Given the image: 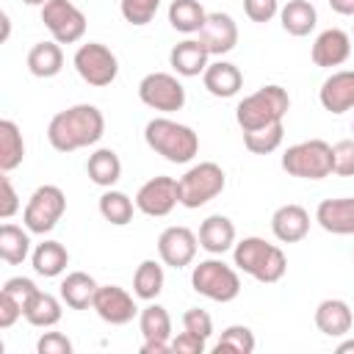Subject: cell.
Segmentation results:
<instances>
[{"instance_id":"1","label":"cell","mask_w":354,"mask_h":354,"mask_svg":"<svg viewBox=\"0 0 354 354\" xmlns=\"http://www.w3.org/2000/svg\"><path fill=\"white\" fill-rule=\"evenodd\" d=\"M105 133V116L97 105L80 102L66 111H58L47 124V141L58 152H75L91 147Z\"/></svg>"},{"instance_id":"2","label":"cell","mask_w":354,"mask_h":354,"mask_svg":"<svg viewBox=\"0 0 354 354\" xmlns=\"http://www.w3.org/2000/svg\"><path fill=\"white\" fill-rule=\"evenodd\" d=\"M144 141L152 152L163 155L169 163H188L199 152V136L188 124H180V122L166 119V116L147 122Z\"/></svg>"},{"instance_id":"3","label":"cell","mask_w":354,"mask_h":354,"mask_svg":"<svg viewBox=\"0 0 354 354\" xmlns=\"http://www.w3.org/2000/svg\"><path fill=\"white\" fill-rule=\"evenodd\" d=\"M232 257H235V266L243 274H249V277H254L257 282H266V285L279 282L288 271L285 252L279 246L263 241V238H254V235L238 241Z\"/></svg>"},{"instance_id":"4","label":"cell","mask_w":354,"mask_h":354,"mask_svg":"<svg viewBox=\"0 0 354 354\" xmlns=\"http://www.w3.org/2000/svg\"><path fill=\"white\" fill-rule=\"evenodd\" d=\"M290 108V97L282 86H263L257 88L254 94L243 97L235 108V119L241 124V130H257V127H266V124H274V122H282L285 113Z\"/></svg>"},{"instance_id":"5","label":"cell","mask_w":354,"mask_h":354,"mask_svg":"<svg viewBox=\"0 0 354 354\" xmlns=\"http://www.w3.org/2000/svg\"><path fill=\"white\" fill-rule=\"evenodd\" d=\"M282 169L290 177L301 180H324L332 174V147L321 138L299 141L285 149L282 155Z\"/></svg>"},{"instance_id":"6","label":"cell","mask_w":354,"mask_h":354,"mask_svg":"<svg viewBox=\"0 0 354 354\" xmlns=\"http://www.w3.org/2000/svg\"><path fill=\"white\" fill-rule=\"evenodd\" d=\"M191 285L199 296L210 299V301H232L241 293V277L232 266H227L224 260H202L199 266H194L191 271Z\"/></svg>"},{"instance_id":"7","label":"cell","mask_w":354,"mask_h":354,"mask_svg":"<svg viewBox=\"0 0 354 354\" xmlns=\"http://www.w3.org/2000/svg\"><path fill=\"white\" fill-rule=\"evenodd\" d=\"M177 185H180V205L194 210V207H202V205H207L210 199H216V196L224 191L227 180H224V169H221L218 163L202 160V163L191 166V169L177 180Z\"/></svg>"},{"instance_id":"8","label":"cell","mask_w":354,"mask_h":354,"mask_svg":"<svg viewBox=\"0 0 354 354\" xmlns=\"http://www.w3.org/2000/svg\"><path fill=\"white\" fill-rule=\"evenodd\" d=\"M66 210V196L58 185H39L28 205H25V213H22V224L28 227V232H36V235H44L50 232L61 216Z\"/></svg>"},{"instance_id":"9","label":"cell","mask_w":354,"mask_h":354,"mask_svg":"<svg viewBox=\"0 0 354 354\" xmlns=\"http://www.w3.org/2000/svg\"><path fill=\"white\" fill-rule=\"evenodd\" d=\"M41 22L58 44H75L86 33V14L72 0H47L41 6Z\"/></svg>"},{"instance_id":"10","label":"cell","mask_w":354,"mask_h":354,"mask_svg":"<svg viewBox=\"0 0 354 354\" xmlns=\"http://www.w3.org/2000/svg\"><path fill=\"white\" fill-rule=\"evenodd\" d=\"M72 61H75L77 75H80L88 86H94V88L111 86V83L116 80V75H119V61H116V55H113L105 44H100V41L80 44Z\"/></svg>"},{"instance_id":"11","label":"cell","mask_w":354,"mask_h":354,"mask_svg":"<svg viewBox=\"0 0 354 354\" xmlns=\"http://www.w3.org/2000/svg\"><path fill=\"white\" fill-rule=\"evenodd\" d=\"M138 97H141V102L147 108L163 111V113H174V111H180L185 105V88L169 72H149L138 83Z\"/></svg>"},{"instance_id":"12","label":"cell","mask_w":354,"mask_h":354,"mask_svg":"<svg viewBox=\"0 0 354 354\" xmlns=\"http://www.w3.org/2000/svg\"><path fill=\"white\" fill-rule=\"evenodd\" d=\"M177 205H180V185L174 177H166V174L147 180L136 194V207L152 218L169 216Z\"/></svg>"},{"instance_id":"13","label":"cell","mask_w":354,"mask_h":354,"mask_svg":"<svg viewBox=\"0 0 354 354\" xmlns=\"http://www.w3.org/2000/svg\"><path fill=\"white\" fill-rule=\"evenodd\" d=\"M91 310H94L105 324H111V326H124V324H130V321L136 318V313H138L133 296H130L124 288H119V285H100L97 293H94Z\"/></svg>"},{"instance_id":"14","label":"cell","mask_w":354,"mask_h":354,"mask_svg":"<svg viewBox=\"0 0 354 354\" xmlns=\"http://www.w3.org/2000/svg\"><path fill=\"white\" fill-rule=\"evenodd\" d=\"M199 238L188 227H166L158 238V254L171 268H185L196 257Z\"/></svg>"},{"instance_id":"15","label":"cell","mask_w":354,"mask_h":354,"mask_svg":"<svg viewBox=\"0 0 354 354\" xmlns=\"http://www.w3.org/2000/svg\"><path fill=\"white\" fill-rule=\"evenodd\" d=\"M199 41L210 55H227L230 50H235L238 44V25L230 14L213 11L207 14L202 30H199Z\"/></svg>"},{"instance_id":"16","label":"cell","mask_w":354,"mask_h":354,"mask_svg":"<svg viewBox=\"0 0 354 354\" xmlns=\"http://www.w3.org/2000/svg\"><path fill=\"white\" fill-rule=\"evenodd\" d=\"M318 100L324 105V111L329 113H346L354 108V72L343 69V72H332L318 91Z\"/></svg>"},{"instance_id":"17","label":"cell","mask_w":354,"mask_h":354,"mask_svg":"<svg viewBox=\"0 0 354 354\" xmlns=\"http://www.w3.org/2000/svg\"><path fill=\"white\" fill-rule=\"evenodd\" d=\"M351 55V36L340 28H329L324 33H318L315 44H313V64L315 66H340L346 64Z\"/></svg>"},{"instance_id":"18","label":"cell","mask_w":354,"mask_h":354,"mask_svg":"<svg viewBox=\"0 0 354 354\" xmlns=\"http://www.w3.org/2000/svg\"><path fill=\"white\" fill-rule=\"evenodd\" d=\"M315 221L332 235H354V199L351 196L324 199L315 210Z\"/></svg>"},{"instance_id":"19","label":"cell","mask_w":354,"mask_h":354,"mask_svg":"<svg viewBox=\"0 0 354 354\" xmlns=\"http://www.w3.org/2000/svg\"><path fill=\"white\" fill-rule=\"evenodd\" d=\"M271 232L282 243H296L310 232V213L301 205H282L271 216Z\"/></svg>"},{"instance_id":"20","label":"cell","mask_w":354,"mask_h":354,"mask_svg":"<svg viewBox=\"0 0 354 354\" xmlns=\"http://www.w3.org/2000/svg\"><path fill=\"white\" fill-rule=\"evenodd\" d=\"M315 326L329 337H343L354 326L351 307L343 299H324L315 307Z\"/></svg>"},{"instance_id":"21","label":"cell","mask_w":354,"mask_h":354,"mask_svg":"<svg viewBox=\"0 0 354 354\" xmlns=\"http://www.w3.org/2000/svg\"><path fill=\"white\" fill-rule=\"evenodd\" d=\"M207 58H210V53L202 47L199 39H185V41L174 44L171 53H169L171 69L177 75H183V77H196L199 72H205L207 69Z\"/></svg>"},{"instance_id":"22","label":"cell","mask_w":354,"mask_h":354,"mask_svg":"<svg viewBox=\"0 0 354 354\" xmlns=\"http://www.w3.org/2000/svg\"><path fill=\"white\" fill-rule=\"evenodd\" d=\"M199 246L210 254H224L235 246V224L221 213L207 216L199 227Z\"/></svg>"},{"instance_id":"23","label":"cell","mask_w":354,"mask_h":354,"mask_svg":"<svg viewBox=\"0 0 354 354\" xmlns=\"http://www.w3.org/2000/svg\"><path fill=\"white\" fill-rule=\"evenodd\" d=\"M202 80H205V88L213 94V97H235L243 86V75L235 64L230 61H213L207 64V69L202 72Z\"/></svg>"},{"instance_id":"24","label":"cell","mask_w":354,"mask_h":354,"mask_svg":"<svg viewBox=\"0 0 354 354\" xmlns=\"http://www.w3.org/2000/svg\"><path fill=\"white\" fill-rule=\"evenodd\" d=\"M97 282L94 277H88L86 271H72L64 277L61 282V299L66 307L72 310H88L94 304V293H97Z\"/></svg>"},{"instance_id":"25","label":"cell","mask_w":354,"mask_h":354,"mask_svg":"<svg viewBox=\"0 0 354 354\" xmlns=\"http://www.w3.org/2000/svg\"><path fill=\"white\" fill-rule=\"evenodd\" d=\"M28 69L33 77H55L64 69V53L58 41H36L28 53Z\"/></svg>"},{"instance_id":"26","label":"cell","mask_w":354,"mask_h":354,"mask_svg":"<svg viewBox=\"0 0 354 354\" xmlns=\"http://www.w3.org/2000/svg\"><path fill=\"white\" fill-rule=\"evenodd\" d=\"M22 315H25V321L30 324V326H55L58 321H61V301L55 299V296H50V293H44V290H36V293H30V299L25 301V307H22Z\"/></svg>"},{"instance_id":"27","label":"cell","mask_w":354,"mask_h":354,"mask_svg":"<svg viewBox=\"0 0 354 354\" xmlns=\"http://www.w3.org/2000/svg\"><path fill=\"white\" fill-rule=\"evenodd\" d=\"M279 19L290 36H307L318 22V11L307 0H288L285 8L279 11Z\"/></svg>"},{"instance_id":"28","label":"cell","mask_w":354,"mask_h":354,"mask_svg":"<svg viewBox=\"0 0 354 354\" xmlns=\"http://www.w3.org/2000/svg\"><path fill=\"white\" fill-rule=\"evenodd\" d=\"M86 171H88V177H91L94 185L111 188L122 177V160H119V155L113 149H97L94 155H88Z\"/></svg>"},{"instance_id":"29","label":"cell","mask_w":354,"mask_h":354,"mask_svg":"<svg viewBox=\"0 0 354 354\" xmlns=\"http://www.w3.org/2000/svg\"><path fill=\"white\" fill-rule=\"evenodd\" d=\"M33 271L39 277H58L69 266V252L58 241H44L33 249Z\"/></svg>"},{"instance_id":"30","label":"cell","mask_w":354,"mask_h":354,"mask_svg":"<svg viewBox=\"0 0 354 354\" xmlns=\"http://www.w3.org/2000/svg\"><path fill=\"white\" fill-rule=\"evenodd\" d=\"M207 14L199 0H171L169 6V25L180 33H199Z\"/></svg>"},{"instance_id":"31","label":"cell","mask_w":354,"mask_h":354,"mask_svg":"<svg viewBox=\"0 0 354 354\" xmlns=\"http://www.w3.org/2000/svg\"><path fill=\"white\" fill-rule=\"evenodd\" d=\"M22 158H25L22 133L11 119H3L0 122V169L11 171V169H17L22 163Z\"/></svg>"},{"instance_id":"32","label":"cell","mask_w":354,"mask_h":354,"mask_svg":"<svg viewBox=\"0 0 354 354\" xmlns=\"http://www.w3.org/2000/svg\"><path fill=\"white\" fill-rule=\"evenodd\" d=\"M163 266L155 263V260H144L138 268H136V277H133V293L144 301H155L163 290Z\"/></svg>"},{"instance_id":"33","label":"cell","mask_w":354,"mask_h":354,"mask_svg":"<svg viewBox=\"0 0 354 354\" xmlns=\"http://www.w3.org/2000/svg\"><path fill=\"white\" fill-rule=\"evenodd\" d=\"M30 252V238L28 232H22V227L17 224H3L0 227V257L8 266H19Z\"/></svg>"},{"instance_id":"34","label":"cell","mask_w":354,"mask_h":354,"mask_svg":"<svg viewBox=\"0 0 354 354\" xmlns=\"http://www.w3.org/2000/svg\"><path fill=\"white\" fill-rule=\"evenodd\" d=\"M133 210H136V202L122 191H105L100 196V216L105 221H111L113 227L130 224L133 221Z\"/></svg>"},{"instance_id":"35","label":"cell","mask_w":354,"mask_h":354,"mask_svg":"<svg viewBox=\"0 0 354 354\" xmlns=\"http://www.w3.org/2000/svg\"><path fill=\"white\" fill-rule=\"evenodd\" d=\"M138 329L144 340H171V318L166 307L160 304H147L138 315Z\"/></svg>"},{"instance_id":"36","label":"cell","mask_w":354,"mask_h":354,"mask_svg":"<svg viewBox=\"0 0 354 354\" xmlns=\"http://www.w3.org/2000/svg\"><path fill=\"white\" fill-rule=\"evenodd\" d=\"M282 136H285L282 122H274V124H266V127H257V130H246L243 144L254 155H268L282 144Z\"/></svg>"},{"instance_id":"37","label":"cell","mask_w":354,"mask_h":354,"mask_svg":"<svg viewBox=\"0 0 354 354\" xmlns=\"http://www.w3.org/2000/svg\"><path fill=\"white\" fill-rule=\"evenodd\" d=\"M213 351H216V354H221V351L252 354V351H254V335H252L249 326H243V324H232V326H227V329L221 332V337L216 340Z\"/></svg>"},{"instance_id":"38","label":"cell","mask_w":354,"mask_h":354,"mask_svg":"<svg viewBox=\"0 0 354 354\" xmlns=\"http://www.w3.org/2000/svg\"><path fill=\"white\" fill-rule=\"evenodd\" d=\"M119 8L130 25H149L160 8V0H119Z\"/></svg>"},{"instance_id":"39","label":"cell","mask_w":354,"mask_h":354,"mask_svg":"<svg viewBox=\"0 0 354 354\" xmlns=\"http://www.w3.org/2000/svg\"><path fill=\"white\" fill-rule=\"evenodd\" d=\"M332 174L354 177V138H343L332 147Z\"/></svg>"},{"instance_id":"40","label":"cell","mask_w":354,"mask_h":354,"mask_svg":"<svg viewBox=\"0 0 354 354\" xmlns=\"http://www.w3.org/2000/svg\"><path fill=\"white\" fill-rule=\"evenodd\" d=\"M183 329H188V332H194V335L207 340L213 335V318H210V313H205L199 307H191V310L183 313Z\"/></svg>"},{"instance_id":"41","label":"cell","mask_w":354,"mask_h":354,"mask_svg":"<svg viewBox=\"0 0 354 354\" xmlns=\"http://www.w3.org/2000/svg\"><path fill=\"white\" fill-rule=\"evenodd\" d=\"M39 354H72V340L61 332H44L36 343Z\"/></svg>"},{"instance_id":"42","label":"cell","mask_w":354,"mask_h":354,"mask_svg":"<svg viewBox=\"0 0 354 354\" xmlns=\"http://www.w3.org/2000/svg\"><path fill=\"white\" fill-rule=\"evenodd\" d=\"M243 11L252 22H271L279 11L277 0H243Z\"/></svg>"},{"instance_id":"43","label":"cell","mask_w":354,"mask_h":354,"mask_svg":"<svg viewBox=\"0 0 354 354\" xmlns=\"http://www.w3.org/2000/svg\"><path fill=\"white\" fill-rule=\"evenodd\" d=\"M169 346H171V351H177V354H202L205 346H207V340L199 337V335H194V332H188V329H183L177 337L169 340Z\"/></svg>"},{"instance_id":"44","label":"cell","mask_w":354,"mask_h":354,"mask_svg":"<svg viewBox=\"0 0 354 354\" xmlns=\"http://www.w3.org/2000/svg\"><path fill=\"white\" fill-rule=\"evenodd\" d=\"M0 194H3L0 196V218H11L19 210V196H17V191L8 180V171L0 174Z\"/></svg>"},{"instance_id":"45","label":"cell","mask_w":354,"mask_h":354,"mask_svg":"<svg viewBox=\"0 0 354 354\" xmlns=\"http://www.w3.org/2000/svg\"><path fill=\"white\" fill-rule=\"evenodd\" d=\"M19 315H22V301H19L14 293L3 290V293H0V329L14 326Z\"/></svg>"},{"instance_id":"46","label":"cell","mask_w":354,"mask_h":354,"mask_svg":"<svg viewBox=\"0 0 354 354\" xmlns=\"http://www.w3.org/2000/svg\"><path fill=\"white\" fill-rule=\"evenodd\" d=\"M3 290L14 293V296L22 301V307H25V301L30 299V293H36L39 288H36V282H33V279H28V277H11V279H6Z\"/></svg>"},{"instance_id":"47","label":"cell","mask_w":354,"mask_h":354,"mask_svg":"<svg viewBox=\"0 0 354 354\" xmlns=\"http://www.w3.org/2000/svg\"><path fill=\"white\" fill-rule=\"evenodd\" d=\"M141 351L144 354H163V351H171V346H169V340H144Z\"/></svg>"},{"instance_id":"48","label":"cell","mask_w":354,"mask_h":354,"mask_svg":"<svg viewBox=\"0 0 354 354\" xmlns=\"http://www.w3.org/2000/svg\"><path fill=\"white\" fill-rule=\"evenodd\" d=\"M329 6H332V11H337L343 17H351L354 14V0H329Z\"/></svg>"},{"instance_id":"49","label":"cell","mask_w":354,"mask_h":354,"mask_svg":"<svg viewBox=\"0 0 354 354\" xmlns=\"http://www.w3.org/2000/svg\"><path fill=\"white\" fill-rule=\"evenodd\" d=\"M348 351H354V340H343L337 346V354H348Z\"/></svg>"},{"instance_id":"50","label":"cell","mask_w":354,"mask_h":354,"mask_svg":"<svg viewBox=\"0 0 354 354\" xmlns=\"http://www.w3.org/2000/svg\"><path fill=\"white\" fill-rule=\"evenodd\" d=\"M8 30H11V25H8V14H3V41L8 39Z\"/></svg>"},{"instance_id":"51","label":"cell","mask_w":354,"mask_h":354,"mask_svg":"<svg viewBox=\"0 0 354 354\" xmlns=\"http://www.w3.org/2000/svg\"><path fill=\"white\" fill-rule=\"evenodd\" d=\"M22 3H25V6H44L47 0H22Z\"/></svg>"},{"instance_id":"52","label":"cell","mask_w":354,"mask_h":354,"mask_svg":"<svg viewBox=\"0 0 354 354\" xmlns=\"http://www.w3.org/2000/svg\"><path fill=\"white\" fill-rule=\"evenodd\" d=\"M351 133H354V122H351Z\"/></svg>"}]
</instances>
